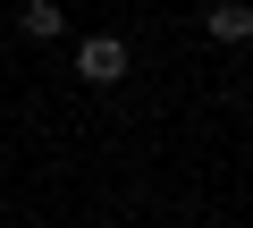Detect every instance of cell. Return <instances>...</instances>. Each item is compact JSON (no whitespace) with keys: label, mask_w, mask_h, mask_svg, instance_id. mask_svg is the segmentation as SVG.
<instances>
[{"label":"cell","mask_w":253,"mask_h":228,"mask_svg":"<svg viewBox=\"0 0 253 228\" xmlns=\"http://www.w3.org/2000/svg\"><path fill=\"white\" fill-rule=\"evenodd\" d=\"M17 26H26V43H59L68 34V0H26Z\"/></svg>","instance_id":"3957f363"},{"label":"cell","mask_w":253,"mask_h":228,"mask_svg":"<svg viewBox=\"0 0 253 228\" xmlns=\"http://www.w3.org/2000/svg\"><path fill=\"white\" fill-rule=\"evenodd\" d=\"M203 34L211 43H253V0H211V9H203Z\"/></svg>","instance_id":"7a4b0ae2"},{"label":"cell","mask_w":253,"mask_h":228,"mask_svg":"<svg viewBox=\"0 0 253 228\" xmlns=\"http://www.w3.org/2000/svg\"><path fill=\"white\" fill-rule=\"evenodd\" d=\"M126 68H135V59H126L118 34H84V43H76V76H84V85H126Z\"/></svg>","instance_id":"6da1fadb"}]
</instances>
